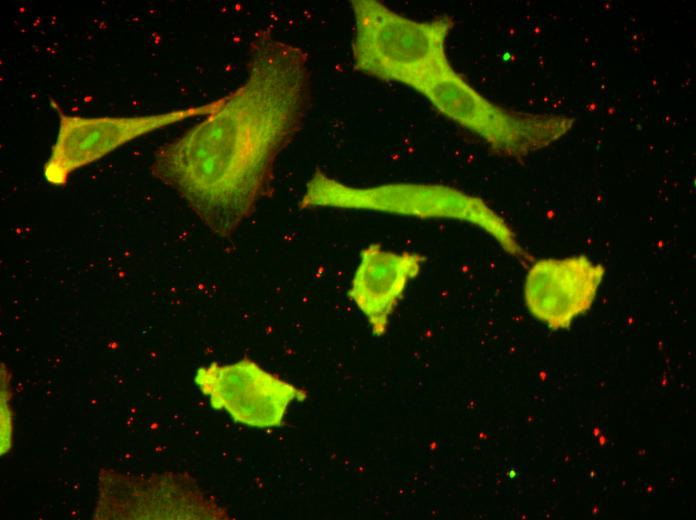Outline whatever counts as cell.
Instances as JSON below:
<instances>
[{"label":"cell","instance_id":"9","mask_svg":"<svg viewBox=\"0 0 696 520\" xmlns=\"http://www.w3.org/2000/svg\"><path fill=\"white\" fill-rule=\"evenodd\" d=\"M3 381V380H2ZM4 389L2 388L1 397V453H6L11 446L12 418L11 408L8 404L10 396H7L5 380Z\"/></svg>","mask_w":696,"mask_h":520},{"label":"cell","instance_id":"2","mask_svg":"<svg viewBox=\"0 0 696 520\" xmlns=\"http://www.w3.org/2000/svg\"><path fill=\"white\" fill-rule=\"evenodd\" d=\"M350 3L355 27L352 55L359 72L403 84L423 95L454 71L446 51L454 26L450 15L418 21L377 0Z\"/></svg>","mask_w":696,"mask_h":520},{"label":"cell","instance_id":"5","mask_svg":"<svg viewBox=\"0 0 696 520\" xmlns=\"http://www.w3.org/2000/svg\"><path fill=\"white\" fill-rule=\"evenodd\" d=\"M221 98L208 103L141 116L82 117L65 113L55 101L59 127L43 175L56 186L67 183L77 169L103 158L115 149L142 135L196 116H205L216 109Z\"/></svg>","mask_w":696,"mask_h":520},{"label":"cell","instance_id":"6","mask_svg":"<svg viewBox=\"0 0 696 520\" xmlns=\"http://www.w3.org/2000/svg\"><path fill=\"white\" fill-rule=\"evenodd\" d=\"M194 381L215 410H225L240 424L255 428L280 427L288 407L307 392L262 368L245 355L231 364L213 362L200 367Z\"/></svg>","mask_w":696,"mask_h":520},{"label":"cell","instance_id":"3","mask_svg":"<svg viewBox=\"0 0 696 520\" xmlns=\"http://www.w3.org/2000/svg\"><path fill=\"white\" fill-rule=\"evenodd\" d=\"M298 206L301 210L327 207L421 219L459 220L490 234L508 254L524 265L533 261L509 224L487 203L448 185L399 182L354 187L317 169L306 184Z\"/></svg>","mask_w":696,"mask_h":520},{"label":"cell","instance_id":"4","mask_svg":"<svg viewBox=\"0 0 696 520\" xmlns=\"http://www.w3.org/2000/svg\"><path fill=\"white\" fill-rule=\"evenodd\" d=\"M423 95L446 118L478 135L496 154L522 159L566 134L574 119L499 106L455 70Z\"/></svg>","mask_w":696,"mask_h":520},{"label":"cell","instance_id":"8","mask_svg":"<svg viewBox=\"0 0 696 520\" xmlns=\"http://www.w3.org/2000/svg\"><path fill=\"white\" fill-rule=\"evenodd\" d=\"M425 262L426 257L419 253H396L377 243L361 251L348 297L366 317L374 335L386 332L408 282L420 273Z\"/></svg>","mask_w":696,"mask_h":520},{"label":"cell","instance_id":"7","mask_svg":"<svg viewBox=\"0 0 696 520\" xmlns=\"http://www.w3.org/2000/svg\"><path fill=\"white\" fill-rule=\"evenodd\" d=\"M604 273L585 256L537 260L525 279L526 306L550 328H567L591 307Z\"/></svg>","mask_w":696,"mask_h":520},{"label":"cell","instance_id":"1","mask_svg":"<svg viewBox=\"0 0 696 520\" xmlns=\"http://www.w3.org/2000/svg\"><path fill=\"white\" fill-rule=\"evenodd\" d=\"M310 79L305 51L261 31L250 44L244 82L198 124L160 146L151 174L213 233L231 237L272 194L275 161L310 106Z\"/></svg>","mask_w":696,"mask_h":520}]
</instances>
